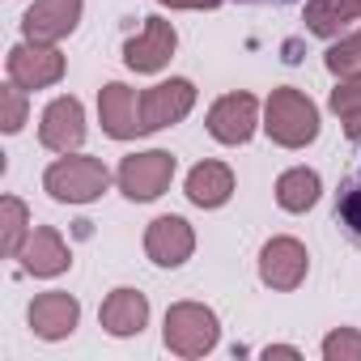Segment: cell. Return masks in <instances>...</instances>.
<instances>
[{
    "label": "cell",
    "instance_id": "cell-21",
    "mask_svg": "<svg viewBox=\"0 0 361 361\" xmlns=\"http://www.w3.org/2000/svg\"><path fill=\"white\" fill-rule=\"evenodd\" d=\"M0 217H5V221H0V247H5L9 259H18V251L30 238V213H26V204L18 196H5V200H0Z\"/></svg>",
    "mask_w": 361,
    "mask_h": 361
},
{
    "label": "cell",
    "instance_id": "cell-24",
    "mask_svg": "<svg viewBox=\"0 0 361 361\" xmlns=\"http://www.w3.org/2000/svg\"><path fill=\"white\" fill-rule=\"evenodd\" d=\"M22 123H26V90L18 81H9L0 90V128L13 136V132H22Z\"/></svg>",
    "mask_w": 361,
    "mask_h": 361
},
{
    "label": "cell",
    "instance_id": "cell-8",
    "mask_svg": "<svg viewBox=\"0 0 361 361\" xmlns=\"http://www.w3.org/2000/svg\"><path fill=\"white\" fill-rule=\"evenodd\" d=\"M259 128V102L251 94H226L209 111V136L221 145H247Z\"/></svg>",
    "mask_w": 361,
    "mask_h": 361
},
{
    "label": "cell",
    "instance_id": "cell-5",
    "mask_svg": "<svg viewBox=\"0 0 361 361\" xmlns=\"http://www.w3.org/2000/svg\"><path fill=\"white\" fill-rule=\"evenodd\" d=\"M9 81H18L22 90H47L64 77V56L56 51V43H18L5 60Z\"/></svg>",
    "mask_w": 361,
    "mask_h": 361
},
{
    "label": "cell",
    "instance_id": "cell-6",
    "mask_svg": "<svg viewBox=\"0 0 361 361\" xmlns=\"http://www.w3.org/2000/svg\"><path fill=\"white\" fill-rule=\"evenodd\" d=\"M192 106H196V85L192 81H183V77L161 81V85L140 94V132H157V128L188 119Z\"/></svg>",
    "mask_w": 361,
    "mask_h": 361
},
{
    "label": "cell",
    "instance_id": "cell-1",
    "mask_svg": "<svg viewBox=\"0 0 361 361\" xmlns=\"http://www.w3.org/2000/svg\"><path fill=\"white\" fill-rule=\"evenodd\" d=\"M264 132L285 145V149H306L319 136V106L302 94V90H272L268 106H264Z\"/></svg>",
    "mask_w": 361,
    "mask_h": 361
},
{
    "label": "cell",
    "instance_id": "cell-28",
    "mask_svg": "<svg viewBox=\"0 0 361 361\" xmlns=\"http://www.w3.org/2000/svg\"><path fill=\"white\" fill-rule=\"evenodd\" d=\"M238 5H259V9H281V5H293V0H238Z\"/></svg>",
    "mask_w": 361,
    "mask_h": 361
},
{
    "label": "cell",
    "instance_id": "cell-18",
    "mask_svg": "<svg viewBox=\"0 0 361 361\" xmlns=\"http://www.w3.org/2000/svg\"><path fill=\"white\" fill-rule=\"evenodd\" d=\"M348 22H361V0H306V30L319 39H340Z\"/></svg>",
    "mask_w": 361,
    "mask_h": 361
},
{
    "label": "cell",
    "instance_id": "cell-12",
    "mask_svg": "<svg viewBox=\"0 0 361 361\" xmlns=\"http://www.w3.org/2000/svg\"><path fill=\"white\" fill-rule=\"evenodd\" d=\"M39 140L43 149L51 153H77L81 140H85V111L77 98H56L47 111H43V123H39Z\"/></svg>",
    "mask_w": 361,
    "mask_h": 361
},
{
    "label": "cell",
    "instance_id": "cell-19",
    "mask_svg": "<svg viewBox=\"0 0 361 361\" xmlns=\"http://www.w3.org/2000/svg\"><path fill=\"white\" fill-rule=\"evenodd\" d=\"M319 192H323L319 174L306 170V166H293V170H285V174L276 178V204H281L285 213H306V209H314V204H319Z\"/></svg>",
    "mask_w": 361,
    "mask_h": 361
},
{
    "label": "cell",
    "instance_id": "cell-9",
    "mask_svg": "<svg viewBox=\"0 0 361 361\" xmlns=\"http://www.w3.org/2000/svg\"><path fill=\"white\" fill-rule=\"evenodd\" d=\"M81 22V0H35L22 13V35L30 43H60Z\"/></svg>",
    "mask_w": 361,
    "mask_h": 361
},
{
    "label": "cell",
    "instance_id": "cell-25",
    "mask_svg": "<svg viewBox=\"0 0 361 361\" xmlns=\"http://www.w3.org/2000/svg\"><path fill=\"white\" fill-rule=\"evenodd\" d=\"M323 357H327V361H361V331L336 327V331L323 340Z\"/></svg>",
    "mask_w": 361,
    "mask_h": 361
},
{
    "label": "cell",
    "instance_id": "cell-26",
    "mask_svg": "<svg viewBox=\"0 0 361 361\" xmlns=\"http://www.w3.org/2000/svg\"><path fill=\"white\" fill-rule=\"evenodd\" d=\"M157 5H166V9H217L221 0H157Z\"/></svg>",
    "mask_w": 361,
    "mask_h": 361
},
{
    "label": "cell",
    "instance_id": "cell-15",
    "mask_svg": "<svg viewBox=\"0 0 361 361\" xmlns=\"http://www.w3.org/2000/svg\"><path fill=\"white\" fill-rule=\"evenodd\" d=\"M18 259H22V268H26L30 276H60V272H68V264H73L64 238H60L51 226L30 230V238H26V247L18 251Z\"/></svg>",
    "mask_w": 361,
    "mask_h": 361
},
{
    "label": "cell",
    "instance_id": "cell-11",
    "mask_svg": "<svg viewBox=\"0 0 361 361\" xmlns=\"http://www.w3.org/2000/svg\"><path fill=\"white\" fill-rule=\"evenodd\" d=\"M174 47H178L174 26H170L166 18H145V35H140V39H128L123 64H128L132 73H157V68L170 64Z\"/></svg>",
    "mask_w": 361,
    "mask_h": 361
},
{
    "label": "cell",
    "instance_id": "cell-22",
    "mask_svg": "<svg viewBox=\"0 0 361 361\" xmlns=\"http://www.w3.org/2000/svg\"><path fill=\"white\" fill-rule=\"evenodd\" d=\"M327 106L348 123V119H361V73H348V77H340V85L331 90V98H327Z\"/></svg>",
    "mask_w": 361,
    "mask_h": 361
},
{
    "label": "cell",
    "instance_id": "cell-3",
    "mask_svg": "<svg viewBox=\"0 0 361 361\" xmlns=\"http://www.w3.org/2000/svg\"><path fill=\"white\" fill-rule=\"evenodd\" d=\"M217 336H221L217 314L209 306H200V302H174L166 310L161 340L178 357H204V353H213L217 348Z\"/></svg>",
    "mask_w": 361,
    "mask_h": 361
},
{
    "label": "cell",
    "instance_id": "cell-13",
    "mask_svg": "<svg viewBox=\"0 0 361 361\" xmlns=\"http://www.w3.org/2000/svg\"><path fill=\"white\" fill-rule=\"evenodd\" d=\"M77 323H81V302L73 293L51 289V293H39L30 302V327L43 340H64L77 331Z\"/></svg>",
    "mask_w": 361,
    "mask_h": 361
},
{
    "label": "cell",
    "instance_id": "cell-23",
    "mask_svg": "<svg viewBox=\"0 0 361 361\" xmlns=\"http://www.w3.org/2000/svg\"><path fill=\"white\" fill-rule=\"evenodd\" d=\"M323 60H327V73H336V77L361 73V30L348 35V39H340V43H331Z\"/></svg>",
    "mask_w": 361,
    "mask_h": 361
},
{
    "label": "cell",
    "instance_id": "cell-14",
    "mask_svg": "<svg viewBox=\"0 0 361 361\" xmlns=\"http://www.w3.org/2000/svg\"><path fill=\"white\" fill-rule=\"evenodd\" d=\"M98 119H102V132L115 136V140H132L140 132V98L123 85V81H111L102 85L98 94Z\"/></svg>",
    "mask_w": 361,
    "mask_h": 361
},
{
    "label": "cell",
    "instance_id": "cell-20",
    "mask_svg": "<svg viewBox=\"0 0 361 361\" xmlns=\"http://www.w3.org/2000/svg\"><path fill=\"white\" fill-rule=\"evenodd\" d=\"M336 226L344 230V238L361 251V161L357 170L344 174V183L336 192Z\"/></svg>",
    "mask_w": 361,
    "mask_h": 361
},
{
    "label": "cell",
    "instance_id": "cell-27",
    "mask_svg": "<svg viewBox=\"0 0 361 361\" xmlns=\"http://www.w3.org/2000/svg\"><path fill=\"white\" fill-rule=\"evenodd\" d=\"M264 357H302V353H298L293 344H268V348H264Z\"/></svg>",
    "mask_w": 361,
    "mask_h": 361
},
{
    "label": "cell",
    "instance_id": "cell-16",
    "mask_svg": "<svg viewBox=\"0 0 361 361\" xmlns=\"http://www.w3.org/2000/svg\"><path fill=\"white\" fill-rule=\"evenodd\" d=\"M183 192L196 209H221L234 196V174L226 161H200V166H192Z\"/></svg>",
    "mask_w": 361,
    "mask_h": 361
},
{
    "label": "cell",
    "instance_id": "cell-7",
    "mask_svg": "<svg viewBox=\"0 0 361 361\" xmlns=\"http://www.w3.org/2000/svg\"><path fill=\"white\" fill-rule=\"evenodd\" d=\"M306 268H310V255L298 238H272L264 243L259 251V281L276 293H289L306 281Z\"/></svg>",
    "mask_w": 361,
    "mask_h": 361
},
{
    "label": "cell",
    "instance_id": "cell-29",
    "mask_svg": "<svg viewBox=\"0 0 361 361\" xmlns=\"http://www.w3.org/2000/svg\"><path fill=\"white\" fill-rule=\"evenodd\" d=\"M344 132H348V140H361V119H348Z\"/></svg>",
    "mask_w": 361,
    "mask_h": 361
},
{
    "label": "cell",
    "instance_id": "cell-4",
    "mask_svg": "<svg viewBox=\"0 0 361 361\" xmlns=\"http://www.w3.org/2000/svg\"><path fill=\"white\" fill-rule=\"evenodd\" d=\"M119 192L128 200H157L166 188H170V178H174V157L166 149H149V153H132L119 161Z\"/></svg>",
    "mask_w": 361,
    "mask_h": 361
},
{
    "label": "cell",
    "instance_id": "cell-10",
    "mask_svg": "<svg viewBox=\"0 0 361 361\" xmlns=\"http://www.w3.org/2000/svg\"><path fill=\"white\" fill-rule=\"evenodd\" d=\"M196 251V234L183 217H157L149 221L145 230V255L157 264V268H178V264H188Z\"/></svg>",
    "mask_w": 361,
    "mask_h": 361
},
{
    "label": "cell",
    "instance_id": "cell-2",
    "mask_svg": "<svg viewBox=\"0 0 361 361\" xmlns=\"http://www.w3.org/2000/svg\"><path fill=\"white\" fill-rule=\"evenodd\" d=\"M106 183H111V170L98 157H81V153H64L43 174L47 196L60 204H90L106 192Z\"/></svg>",
    "mask_w": 361,
    "mask_h": 361
},
{
    "label": "cell",
    "instance_id": "cell-17",
    "mask_svg": "<svg viewBox=\"0 0 361 361\" xmlns=\"http://www.w3.org/2000/svg\"><path fill=\"white\" fill-rule=\"evenodd\" d=\"M98 319H102V327H106L111 336H136V331L149 323V302H145V293H136V289H115V293L102 302Z\"/></svg>",
    "mask_w": 361,
    "mask_h": 361
}]
</instances>
